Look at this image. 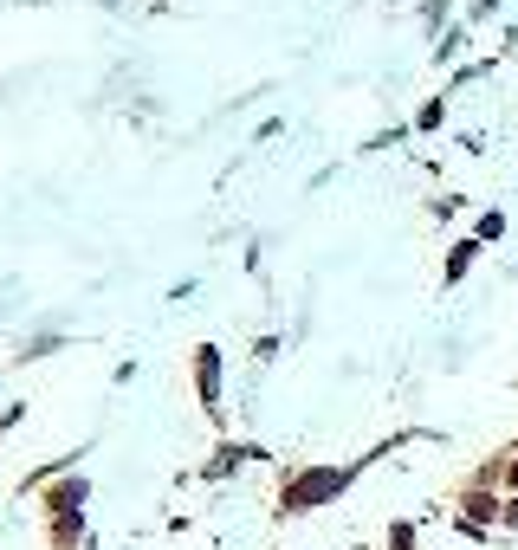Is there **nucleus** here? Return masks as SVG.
Instances as JSON below:
<instances>
[{
	"instance_id": "obj_1",
	"label": "nucleus",
	"mask_w": 518,
	"mask_h": 550,
	"mask_svg": "<svg viewBox=\"0 0 518 550\" xmlns=\"http://www.w3.org/2000/svg\"><path fill=\"white\" fill-rule=\"evenodd\" d=\"M331 486H337V473H311V479H298V486H292V512H298L305 499H324Z\"/></svg>"
},
{
	"instance_id": "obj_2",
	"label": "nucleus",
	"mask_w": 518,
	"mask_h": 550,
	"mask_svg": "<svg viewBox=\"0 0 518 550\" xmlns=\"http://www.w3.org/2000/svg\"><path fill=\"white\" fill-rule=\"evenodd\" d=\"M512 486H518V466H512Z\"/></svg>"
}]
</instances>
